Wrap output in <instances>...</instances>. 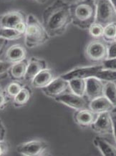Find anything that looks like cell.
I'll use <instances>...</instances> for the list:
<instances>
[{"label": "cell", "instance_id": "obj_1", "mask_svg": "<svg viewBox=\"0 0 116 156\" xmlns=\"http://www.w3.org/2000/svg\"><path fill=\"white\" fill-rule=\"evenodd\" d=\"M70 24V6L63 0H56L43 11L42 24L50 37L63 35Z\"/></svg>", "mask_w": 116, "mask_h": 156}, {"label": "cell", "instance_id": "obj_2", "mask_svg": "<svg viewBox=\"0 0 116 156\" xmlns=\"http://www.w3.org/2000/svg\"><path fill=\"white\" fill-rule=\"evenodd\" d=\"M72 24L81 30H88L95 22L96 4L94 0H83L75 5L70 6Z\"/></svg>", "mask_w": 116, "mask_h": 156}, {"label": "cell", "instance_id": "obj_3", "mask_svg": "<svg viewBox=\"0 0 116 156\" xmlns=\"http://www.w3.org/2000/svg\"><path fill=\"white\" fill-rule=\"evenodd\" d=\"M24 35L25 45L29 48H34L44 44L50 38L42 23L33 14L27 16V29Z\"/></svg>", "mask_w": 116, "mask_h": 156}, {"label": "cell", "instance_id": "obj_4", "mask_svg": "<svg viewBox=\"0 0 116 156\" xmlns=\"http://www.w3.org/2000/svg\"><path fill=\"white\" fill-rule=\"evenodd\" d=\"M96 18L95 22L103 27L112 23H116V9L110 0H95Z\"/></svg>", "mask_w": 116, "mask_h": 156}, {"label": "cell", "instance_id": "obj_5", "mask_svg": "<svg viewBox=\"0 0 116 156\" xmlns=\"http://www.w3.org/2000/svg\"><path fill=\"white\" fill-rule=\"evenodd\" d=\"M107 48L108 44H105L103 41L95 40L88 43L85 54L89 60L101 64L107 59Z\"/></svg>", "mask_w": 116, "mask_h": 156}, {"label": "cell", "instance_id": "obj_6", "mask_svg": "<svg viewBox=\"0 0 116 156\" xmlns=\"http://www.w3.org/2000/svg\"><path fill=\"white\" fill-rule=\"evenodd\" d=\"M48 147V143L45 141L35 140L19 145L16 151L24 156H40L46 154Z\"/></svg>", "mask_w": 116, "mask_h": 156}, {"label": "cell", "instance_id": "obj_7", "mask_svg": "<svg viewBox=\"0 0 116 156\" xmlns=\"http://www.w3.org/2000/svg\"><path fill=\"white\" fill-rule=\"evenodd\" d=\"M103 69L101 64L91 65V66L76 67L71 70L64 73L60 77L65 80L70 81L74 79H88L89 77H95L97 73Z\"/></svg>", "mask_w": 116, "mask_h": 156}, {"label": "cell", "instance_id": "obj_8", "mask_svg": "<svg viewBox=\"0 0 116 156\" xmlns=\"http://www.w3.org/2000/svg\"><path fill=\"white\" fill-rule=\"evenodd\" d=\"M55 101L65 105L74 110H79L82 109L89 108L90 100L85 97L78 96L72 93H64L55 98Z\"/></svg>", "mask_w": 116, "mask_h": 156}, {"label": "cell", "instance_id": "obj_9", "mask_svg": "<svg viewBox=\"0 0 116 156\" xmlns=\"http://www.w3.org/2000/svg\"><path fill=\"white\" fill-rule=\"evenodd\" d=\"M90 127L99 135H113V125L111 112H105L98 114V118Z\"/></svg>", "mask_w": 116, "mask_h": 156}, {"label": "cell", "instance_id": "obj_10", "mask_svg": "<svg viewBox=\"0 0 116 156\" xmlns=\"http://www.w3.org/2000/svg\"><path fill=\"white\" fill-rule=\"evenodd\" d=\"M42 90L47 97L55 98L65 93L68 90H70L69 81L65 80L60 76L55 78L50 84H49L47 87L42 88Z\"/></svg>", "mask_w": 116, "mask_h": 156}, {"label": "cell", "instance_id": "obj_11", "mask_svg": "<svg viewBox=\"0 0 116 156\" xmlns=\"http://www.w3.org/2000/svg\"><path fill=\"white\" fill-rule=\"evenodd\" d=\"M27 16L21 10H12L0 16V27L14 28L19 23L27 22Z\"/></svg>", "mask_w": 116, "mask_h": 156}, {"label": "cell", "instance_id": "obj_12", "mask_svg": "<svg viewBox=\"0 0 116 156\" xmlns=\"http://www.w3.org/2000/svg\"><path fill=\"white\" fill-rule=\"evenodd\" d=\"M104 82L96 77L86 79L85 97L90 100L104 95Z\"/></svg>", "mask_w": 116, "mask_h": 156}, {"label": "cell", "instance_id": "obj_13", "mask_svg": "<svg viewBox=\"0 0 116 156\" xmlns=\"http://www.w3.org/2000/svg\"><path fill=\"white\" fill-rule=\"evenodd\" d=\"M46 68H47V63L45 59L32 57L29 60L24 80L27 82H31L37 74Z\"/></svg>", "mask_w": 116, "mask_h": 156}, {"label": "cell", "instance_id": "obj_14", "mask_svg": "<svg viewBox=\"0 0 116 156\" xmlns=\"http://www.w3.org/2000/svg\"><path fill=\"white\" fill-rule=\"evenodd\" d=\"M27 50L23 45L15 44L12 45L5 52V61L14 64L26 59Z\"/></svg>", "mask_w": 116, "mask_h": 156}, {"label": "cell", "instance_id": "obj_15", "mask_svg": "<svg viewBox=\"0 0 116 156\" xmlns=\"http://www.w3.org/2000/svg\"><path fill=\"white\" fill-rule=\"evenodd\" d=\"M98 114L95 113L90 108L76 110L74 115V120L77 124L81 127H88L95 122Z\"/></svg>", "mask_w": 116, "mask_h": 156}, {"label": "cell", "instance_id": "obj_16", "mask_svg": "<svg viewBox=\"0 0 116 156\" xmlns=\"http://www.w3.org/2000/svg\"><path fill=\"white\" fill-rule=\"evenodd\" d=\"M55 78L56 75L53 69L46 68L37 74L30 83L33 87L42 89L50 84Z\"/></svg>", "mask_w": 116, "mask_h": 156}, {"label": "cell", "instance_id": "obj_17", "mask_svg": "<svg viewBox=\"0 0 116 156\" xmlns=\"http://www.w3.org/2000/svg\"><path fill=\"white\" fill-rule=\"evenodd\" d=\"M89 108L97 114L105 112H112L115 106L105 96L97 98L90 101Z\"/></svg>", "mask_w": 116, "mask_h": 156}, {"label": "cell", "instance_id": "obj_18", "mask_svg": "<svg viewBox=\"0 0 116 156\" xmlns=\"http://www.w3.org/2000/svg\"><path fill=\"white\" fill-rule=\"evenodd\" d=\"M29 61L25 59L17 63L12 64L9 70V75L13 80L20 81L24 80Z\"/></svg>", "mask_w": 116, "mask_h": 156}, {"label": "cell", "instance_id": "obj_19", "mask_svg": "<svg viewBox=\"0 0 116 156\" xmlns=\"http://www.w3.org/2000/svg\"><path fill=\"white\" fill-rule=\"evenodd\" d=\"M94 145L98 147L104 156H116V147L102 137H96L93 140Z\"/></svg>", "mask_w": 116, "mask_h": 156}, {"label": "cell", "instance_id": "obj_20", "mask_svg": "<svg viewBox=\"0 0 116 156\" xmlns=\"http://www.w3.org/2000/svg\"><path fill=\"white\" fill-rule=\"evenodd\" d=\"M32 97V90L27 85H24L21 91L12 99L13 105L15 108H21L26 105Z\"/></svg>", "mask_w": 116, "mask_h": 156}, {"label": "cell", "instance_id": "obj_21", "mask_svg": "<svg viewBox=\"0 0 116 156\" xmlns=\"http://www.w3.org/2000/svg\"><path fill=\"white\" fill-rule=\"evenodd\" d=\"M70 90L72 93L78 96L85 97L86 80L74 79L69 81Z\"/></svg>", "mask_w": 116, "mask_h": 156}, {"label": "cell", "instance_id": "obj_22", "mask_svg": "<svg viewBox=\"0 0 116 156\" xmlns=\"http://www.w3.org/2000/svg\"><path fill=\"white\" fill-rule=\"evenodd\" d=\"M104 96L116 107V85L115 83L105 82Z\"/></svg>", "mask_w": 116, "mask_h": 156}, {"label": "cell", "instance_id": "obj_23", "mask_svg": "<svg viewBox=\"0 0 116 156\" xmlns=\"http://www.w3.org/2000/svg\"><path fill=\"white\" fill-rule=\"evenodd\" d=\"M23 34H20L14 28L0 27V37L5 38L8 41L16 40L20 39Z\"/></svg>", "mask_w": 116, "mask_h": 156}, {"label": "cell", "instance_id": "obj_24", "mask_svg": "<svg viewBox=\"0 0 116 156\" xmlns=\"http://www.w3.org/2000/svg\"><path fill=\"white\" fill-rule=\"evenodd\" d=\"M95 77L103 82H116V70L102 69L97 73Z\"/></svg>", "mask_w": 116, "mask_h": 156}, {"label": "cell", "instance_id": "obj_25", "mask_svg": "<svg viewBox=\"0 0 116 156\" xmlns=\"http://www.w3.org/2000/svg\"><path fill=\"white\" fill-rule=\"evenodd\" d=\"M24 86V85L23 84H22L20 82L14 80L12 83L8 84L5 88V91L7 93V95H9V97L11 99L12 98L13 99L19 92L21 91Z\"/></svg>", "mask_w": 116, "mask_h": 156}, {"label": "cell", "instance_id": "obj_26", "mask_svg": "<svg viewBox=\"0 0 116 156\" xmlns=\"http://www.w3.org/2000/svg\"><path fill=\"white\" fill-rule=\"evenodd\" d=\"M116 35V23H112L104 27L103 38L105 42H112L115 41Z\"/></svg>", "mask_w": 116, "mask_h": 156}, {"label": "cell", "instance_id": "obj_27", "mask_svg": "<svg viewBox=\"0 0 116 156\" xmlns=\"http://www.w3.org/2000/svg\"><path fill=\"white\" fill-rule=\"evenodd\" d=\"M89 33L92 37L94 38H100L103 37V31H104V27L102 24L94 22L88 28Z\"/></svg>", "mask_w": 116, "mask_h": 156}, {"label": "cell", "instance_id": "obj_28", "mask_svg": "<svg viewBox=\"0 0 116 156\" xmlns=\"http://www.w3.org/2000/svg\"><path fill=\"white\" fill-rule=\"evenodd\" d=\"M12 65V63L0 60V80L5 79L9 75V70Z\"/></svg>", "mask_w": 116, "mask_h": 156}, {"label": "cell", "instance_id": "obj_29", "mask_svg": "<svg viewBox=\"0 0 116 156\" xmlns=\"http://www.w3.org/2000/svg\"><path fill=\"white\" fill-rule=\"evenodd\" d=\"M11 98L7 95L5 90L0 86V110H3L7 106Z\"/></svg>", "mask_w": 116, "mask_h": 156}, {"label": "cell", "instance_id": "obj_30", "mask_svg": "<svg viewBox=\"0 0 116 156\" xmlns=\"http://www.w3.org/2000/svg\"><path fill=\"white\" fill-rule=\"evenodd\" d=\"M101 65H103V69L116 70V57L112 59H106L101 63Z\"/></svg>", "mask_w": 116, "mask_h": 156}, {"label": "cell", "instance_id": "obj_31", "mask_svg": "<svg viewBox=\"0 0 116 156\" xmlns=\"http://www.w3.org/2000/svg\"><path fill=\"white\" fill-rule=\"evenodd\" d=\"M116 57V42H110L107 48V59L115 58Z\"/></svg>", "mask_w": 116, "mask_h": 156}, {"label": "cell", "instance_id": "obj_32", "mask_svg": "<svg viewBox=\"0 0 116 156\" xmlns=\"http://www.w3.org/2000/svg\"><path fill=\"white\" fill-rule=\"evenodd\" d=\"M9 150V144L7 141L0 140V156L5 155L7 154Z\"/></svg>", "mask_w": 116, "mask_h": 156}, {"label": "cell", "instance_id": "obj_33", "mask_svg": "<svg viewBox=\"0 0 116 156\" xmlns=\"http://www.w3.org/2000/svg\"><path fill=\"white\" fill-rule=\"evenodd\" d=\"M14 29L17 31V32H20V34H24L25 33V31H26V29H27V22H20V23H19L17 25H16Z\"/></svg>", "mask_w": 116, "mask_h": 156}, {"label": "cell", "instance_id": "obj_34", "mask_svg": "<svg viewBox=\"0 0 116 156\" xmlns=\"http://www.w3.org/2000/svg\"><path fill=\"white\" fill-rule=\"evenodd\" d=\"M8 42H9V41L7 40H6V39L2 38L0 37V56L2 55V53L4 52V50H5V48H7Z\"/></svg>", "mask_w": 116, "mask_h": 156}, {"label": "cell", "instance_id": "obj_35", "mask_svg": "<svg viewBox=\"0 0 116 156\" xmlns=\"http://www.w3.org/2000/svg\"><path fill=\"white\" fill-rule=\"evenodd\" d=\"M6 135V129L5 127L4 126L2 121L0 119V140H5Z\"/></svg>", "mask_w": 116, "mask_h": 156}, {"label": "cell", "instance_id": "obj_36", "mask_svg": "<svg viewBox=\"0 0 116 156\" xmlns=\"http://www.w3.org/2000/svg\"><path fill=\"white\" fill-rule=\"evenodd\" d=\"M112 116V120H113V136L115 138V143H116V114L113 113V115H111Z\"/></svg>", "mask_w": 116, "mask_h": 156}, {"label": "cell", "instance_id": "obj_37", "mask_svg": "<svg viewBox=\"0 0 116 156\" xmlns=\"http://www.w3.org/2000/svg\"><path fill=\"white\" fill-rule=\"evenodd\" d=\"M63 1L69 6H72L75 5V4L79 3L80 2L83 1V0H63Z\"/></svg>", "mask_w": 116, "mask_h": 156}, {"label": "cell", "instance_id": "obj_38", "mask_svg": "<svg viewBox=\"0 0 116 156\" xmlns=\"http://www.w3.org/2000/svg\"><path fill=\"white\" fill-rule=\"evenodd\" d=\"M34 1H36L39 4H41V5H44V4L47 2V0H34Z\"/></svg>", "mask_w": 116, "mask_h": 156}, {"label": "cell", "instance_id": "obj_39", "mask_svg": "<svg viewBox=\"0 0 116 156\" xmlns=\"http://www.w3.org/2000/svg\"><path fill=\"white\" fill-rule=\"evenodd\" d=\"M110 2H111L112 5H113V7L116 9V0H110Z\"/></svg>", "mask_w": 116, "mask_h": 156}, {"label": "cell", "instance_id": "obj_40", "mask_svg": "<svg viewBox=\"0 0 116 156\" xmlns=\"http://www.w3.org/2000/svg\"><path fill=\"white\" fill-rule=\"evenodd\" d=\"M112 112H113V113H115L116 114V107H115V108L113 109V111H112Z\"/></svg>", "mask_w": 116, "mask_h": 156}, {"label": "cell", "instance_id": "obj_41", "mask_svg": "<svg viewBox=\"0 0 116 156\" xmlns=\"http://www.w3.org/2000/svg\"><path fill=\"white\" fill-rule=\"evenodd\" d=\"M115 41L116 42V35H115Z\"/></svg>", "mask_w": 116, "mask_h": 156}, {"label": "cell", "instance_id": "obj_42", "mask_svg": "<svg viewBox=\"0 0 116 156\" xmlns=\"http://www.w3.org/2000/svg\"><path fill=\"white\" fill-rule=\"evenodd\" d=\"M115 85H116V82H115Z\"/></svg>", "mask_w": 116, "mask_h": 156}, {"label": "cell", "instance_id": "obj_43", "mask_svg": "<svg viewBox=\"0 0 116 156\" xmlns=\"http://www.w3.org/2000/svg\"><path fill=\"white\" fill-rule=\"evenodd\" d=\"M94 1H95V0H94Z\"/></svg>", "mask_w": 116, "mask_h": 156}, {"label": "cell", "instance_id": "obj_44", "mask_svg": "<svg viewBox=\"0 0 116 156\" xmlns=\"http://www.w3.org/2000/svg\"><path fill=\"white\" fill-rule=\"evenodd\" d=\"M0 86H1V85H0Z\"/></svg>", "mask_w": 116, "mask_h": 156}]
</instances>
